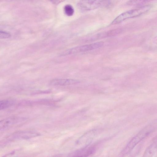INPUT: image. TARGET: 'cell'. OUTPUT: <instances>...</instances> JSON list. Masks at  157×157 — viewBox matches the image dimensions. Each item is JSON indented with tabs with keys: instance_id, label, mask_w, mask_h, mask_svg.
<instances>
[{
	"instance_id": "1",
	"label": "cell",
	"mask_w": 157,
	"mask_h": 157,
	"mask_svg": "<svg viewBox=\"0 0 157 157\" xmlns=\"http://www.w3.org/2000/svg\"><path fill=\"white\" fill-rule=\"evenodd\" d=\"M156 127L155 123L148 125L144 128L129 141L122 151V155L129 153L139 142L154 131Z\"/></svg>"
},
{
	"instance_id": "2",
	"label": "cell",
	"mask_w": 157,
	"mask_h": 157,
	"mask_svg": "<svg viewBox=\"0 0 157 157\" xmlns=\"http://www.w3.org/2000/svg\"><path fill=\"white\" fill-rule=\"evenodd\" d=\"M151 7V5H148L126 11L117 17L111 24L116 25L126 20L140 16L148 12Z\"/></svg>"
},
{
	"instance_id": "3",
	"label": "cell",
	"mask_w": 157,
	"mask_h": 157,
	"mask_svg": "<svg viewBox=\"0 0 157 157\" xmlns=\"http://www.w3.org/2000/svg\"><path fill=\"white\" fill-rule=\"evenodd\" d=\"M104 44V42L99 41L91 44L76 47L66 50L61 55L62 56L68 55L93 50L102 46Z\"/></svg>"
},
{
	"instance_id": "4",
	"label": "cell",
	"mask_w": 157,
	"mask_h": 157,
	"mask_svg": "<svg viewBox=\"0 0 157 157\" xmlns=\"http://www.w3.org/2000/svg\"><path fill=\"white\" fill-rule=\"evenodd\" d=\"M108 0H80L78 3V8L82 10H94L107 4Z\"/></svg>"
},
{
	"instance_id": "5",
	"label": "cell",
	"mask_w": 157,
	"mask_h": 157,
	"mask_svg": "<svg viewBox=\"0 0 157 157\" xmlns=\"http://www.w3.org/2000/svg\"><path fill=\"white\" fill-rule=\"evenodd\" d=\"M97 132L95 130H91L86 132L77 141V145H81V149L88 147L94 138Z\"/></svg>"
},
{
	"instance_id": "6",
	"label": "cell",
	"mask_w": 157,
	"mask_h": 157,
	"mask_svg": "<svg viewBox=\"0 0 157 157\" xmlns=\"http://www.w3.org/2000/svg\"><path fill=\"white\" fill-rule=\"evenodd\" d=\"M77 80L69 78H55L50 82V85L52 86H64L75 84L80 83Z\"/></svg>"
},
{
	"instance_id": "7",
	"label": "cell",
	"mask_w": 157,
	"mask_h": 157,
	"mask_svg": "<svg viewBox=\"0 0 157 157\" xmlns=\"http://www.w3.org/2000/svg\"><path fill=\"white\" fill-rule=\"evenodd\" d=\"M87 147L73 152L71 155L73 156H86L93 154L96 148L94 146Z\"/></svg>"
},
{
	"instance_id": "8",
	"label": "cell",
	"mask_w": 157,
	"mask_h": 157,
	"mask_svg": "<svg viewBox=\"0 0 157 157\" xmlns=\"http://www.w3.org/2000/svg\"><path fill=\"white\" fill-rule=\"evenodd\" d=\"M157 139L154 138L151 144L147 147L145 151L143 157H154L157 154Z\"/></svg>"
},
{
	"instance_id": "9",
	"label": "cell",
	"mask_w": 157,
	"mask_h": 157,
	"mask_svg": "<svg viewBox=\"0 0 157 157\" xmlns=\"http://www.w3.org/2000/svg\"><path fill=\"white\" fill-rule=\"evenodd\" d=\"M13 118H8L0 121V130L4 129L13 125L15 121Z\"/></svg>"
},
{
	"instance_id": "10",
	"label": "cell",
	"mask_w": 157,
	"mask_h": 157,
	"mask_svg": "<svg viewBox=\"0 0 157 157\" xmlns=\"http://www.w3.org/2000/svg\"><path fill=\"white\" fill-rule=\"evenodd\" d=\"M122 31V29H114L100 34L99 36L101 38L113 36L120 33Z\"/></svg>"
},
{
	"instance_id": "11",
	"label": "cell",
	"mask_w": 157,
	"mask_h": 157,
	"mask_svg": "<svg viewBox=\"0 0 157 157\" xmlns=\"http://www.w3.org/2000/svg\"><path fill=\"white\" fill-rule=\"evenodd\" d=\"M13 103V101L9 100L0 101V110L9 107Z\"/></svg>"
},
{
	"instance_id": "12",
	"label": "cell",
	"mask_w": 157,
	"mask_h": 157,
	"mask_svg": "<svg viewBox=\"0 0 157 157\" xmlns=\"http://www.w3.org/2000/svg\"><path fill=\"white\" fill-rule=\"evenodd\" d=\"M152 0H129L126 4L129 6H137Z\"/></svg>"
},
{
	"instance_id": "13",
	"label": "cell",
	"mask_w": 157,
	"mask_h": 157,
	"mask_svg": "<svg viewBox=\"0 0 157 157\" xmlns=\"http://www.w3.org/2000/svg\"><path fill=\"white\" fill-rule=\"evenodd\" d=\"M64 10L65 14L68 16H72L74 12L73 7L69 4L66 5L64 7Z\"/></svg>"
},
{
	"instance_id": "14",
	"label": "cell",
	"mask_w": 157,
	"mask_h": 157,
	"mask_svg": "<svg viewBox=\"0 0 157 157\" xmlns=\"http://www.w3.org/2000/svg\"><path fill=\"white\" fill-rule=\"evenodd\" d=\"M11 36V35L7 32L0 30V38H7Z\"/></svg>"
},
{
	"instance_id": "15",
	"label": "cell",
	"mask_w": 157,
	"mask_h": 157,
	"mask_svg": "<svg viewBox=\"0 0 157 157\" xmlns=\"http://www.w3.org/2000/svg\"><path fill=\"white\" fill-rule=\"evenodd\" d=\"M53 3L55 4H58L64 1V0H50Z\"/></svg>"
}]
</instances>
